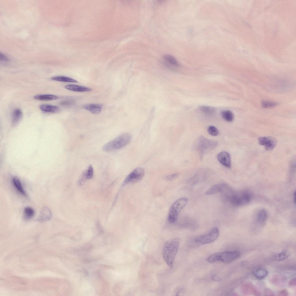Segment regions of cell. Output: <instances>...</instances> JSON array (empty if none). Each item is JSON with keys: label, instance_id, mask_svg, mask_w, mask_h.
Returning a JSON list of instances; mask_svg holds the SVG:
<instances>
[{"label": "cell", "instance_id": "12", "mask_svg": "<svg viewBox=\"0 0 296 296\" xmlns=\"http://www.w3.org/2000/svg\"><path fill=\"white\" fill-rule=\"evenodd\" d=\"M52 217L51 210L47 207L44 206L41 209L36 221L40 222H45L50 220Z\"/></svg>", "mask_w": 296, "mask_h": 296}, {"label": "cell", "instance_id": "31", "mask_svg": "<svg viewBox=\"0 0 296 296\" xmlns=\"http://www.w3.org/2000/svg\"><path fill=\"white\" fill-rule=\"evenodd\" d=\"M74 103V101L73 100H66L61 101L60 103V104L62 106H69L73 105Z\"/></svg>", "mask_w": 296, "mask_h": 296}, {"label": "cell", "instance_id": "8", "mask_svg": "<svg viewBox=\"0 0 296 296\" xmlns=\"http://www.w3.org/2000/svg\"><path fill=\"white\" fill-rule=\"evenodd\" d=\"M144 174L145 171L141 167H137L127 176L123 181L122 185L125 186L136 183L143 178Z\"/></svg>", "mask_w": 296, "mask_h": 296}, {"label": "cell", "instance_id": "11", "mask_svg": "<svg viewBox=\"0 0 296 296\" xmlns=\"http://www.w3.org/2000/svg\"><path fill=\"white\" fill-rule=\"evenodd\" d=\"M217 159L223 165L228 168L231 167V156L228 152L223 151L220 152L217 156Z\"/></svg>", "mask_w": 296, "mask_h": 296}, {"label": "cell", "instance_id": "35", "mask_svg": "<svg viewBox=\"0 0 296 296\" xmlns=\"http://www.w3.org/2000/svg\"><path fill=\"white\" fill-rule=\"evenodd\" d=\"M278 295L281 296H286L288 295V293L286 289H284L280 291L278 293Z\"/></svg>", "mask_w": 296, "mask_h": 296}, {"label": "cell", "instance_id": "24", "mask_svg": "<svg viewBox=\"0 0 296 296\" xmlns=\"http://www.w3.org/2000/svg\"><path fill=\"white\" fill-rule=\"evenodd\" d=\"M34 210L30 207H26L24 209V218L26 220H29L32 218L34 216Z\"/></svg>", "mask_w": 296, "mask_h": 296}, {"label": "cell", "instance_id": "32", "mask_svg": "<svg viewBox=\"0 0 296 296\" xmlns=\"http://www.w3.org/2000/svg\"><path fill=\"white\" fill-rule=\"evenodd\" d=\"M93 174V169L92 166L90 165L87 170L86 177L87 179H89L92 178Z\"/></svg>", "mask_w": 296, "mask_h": 296}, {"label": "cell", "instance_id": "9", "mask_svg": "<svg viewBox=\"0 0 296 296\" xmlns=\"http://www.w3.org/2000/svg\"><path fill=\"white\" fill-rule=\"evenodd\" d=\"M253 221L254 228H262L265 225L268 218V213L264 209H261L255 213Z\"/></svg>", "mask_w": 296, "mask_h": 296}, {"label": "cell", "instance_id": "3", "mask_svg": "<svg viewBox=\"0 0 296 296\" xmlns=\"http://www.w3.org/2000/svg\"><path fill=\"white\" fill-rule=\"evenodd\" d=\"M132 139L131 134L128 133L123 134L106 144L103 149L106 152H110L119 149L129 144Z\"/></svg>", "mask_w": 296, "mask_h": 296}, {"label": "cell", "instance_id": "25", "mask_svg": "<svg viewBox=\"0 0 296 296\" xmlns=\"http://www.w3.org/2000/svg\"><path fill=\"white\" fill-rule=\"evenodd\" d=\"M221 115L223 119L227 122H231L234 119V114L230 111L227 110L223 111L221 112Z\"/></svg>", "mask_w": 296, "mask_h": 296}, {"label": "cell", "instance_id": "16", "mask_svg": "<svg viewBox=\"0 0 296 296\" xmlns=\"http://www.w3.org/2000/svg\"><path fill=\"white\" fill-rule=\"evenodd\" d=\"M64 87L66 89L75 92H84L91 90V89L89 88L73 84L67 85Z\"/></svg>", "mask_w": 296, "mask_h": 296}, {"label": "cell", "instance_id": "2", "mask_svg": "<svg viewBox=\"0 0 296 296\" xmlns=\"http://www.w3.org/2000/svg\"><path fill=\"white\" fill-rule=\"evenodd\" d=\"M251 197V193L248 190L235 192L232 190L225 198L233 206H239L249 203Z\"/></svg>", "mask_w": 296, "mask_h": 296}, {"label": "cell", "instance_id": "1", "mask_svg": "<svg viewBox=\"0 0 296 296\" xmlns=\"http://www.w3.org/2000/svg\"><path fill=\"white\" fill-rule=\"evenodd\" d=\"M180 239L175 238L166 241L162 249L164 259L169 267L172 269L176 255L178 250Z\"/></svg>", "mask_w": 296, "mask_h": 296}, {"label": "cell", "instance_id": "38", "mask_svg": "<svg viewBox=\"0 0 296 296\" xmlns=\"http://www.w3.org/2000/svg\"><path fill=\"white\" fill-rule=\"evenodd\" d=\"M0 59L1 60L5 61H7L8 59L4 56L0 55Z\"/></svg>", "mask_w": 296, "mask_h": 296}, {"label": "cell", "instance_id": "33", "mask_svg": "<svg viewBox=\"0 0 296 296\" xmlns=\"http://www.w3.org/2000/svg\"><path fill=\"white\" fill-rule=\"evenodd\" d=\"M263 294L264 296H274L273 292L269 288H265L263 290Z\"/></svg>", "mask_w": 296, "mask_h": 296}, {"label": "cell", "instance_id": "14", "mask_svg": "<svg viewBox=\"0 0 296 296\" xmlns=\"http://www.w3.org/2000/svg\"><path fill=\"white\" fill-rule=\"evenodd\" d=\"M83 107L84 108L90 112L97 114L101 112L103 106L99 104L92 103L85 105Z\"/></svg>", "mask_w": 296, "mask_h": 296}, {"label": "cell", "instance_id": "26", "mask_svg": "<svg viewBox=\"0 0 296 296\" xmlns=\"http://www.w3.org/2000/svg\"><path fill=\"white\" fill-rule=\"evenodd\" d=\"M199 109L203 113L208 115H213L216 112L215 109L210 106H201L200 107Z\"/></svg>", "mask_w": 296, "mask_h": 296}, {"label": "cell", "instance_id": "36", "mask_svg": "<svg viewBox=\"0 0 296 296\" xmlns=\"http://www.w3.org/2000/svg\"><path fill=\"white\" fill-rule=\"evenodd\" d=\"M211 278L212 280L215 281L220 282L222 280L221 278L215 275H212Z\"/></svg>", "mask_w": 296, "mask_h": 296}, {"label": "cell", "instance_id": "19", "mask_svg": "<svg viewBox=\"0 0 296 296\" xmlns=\"http://www.w3.org/2000/svg\"><path fill=\"white\" fill-rule=\"evenodd\" d=\"M224 184H217L212 186L206 190V194L207 195H210L219 192L221 193Z\"/></svg>", "mask_w": 296, "mask_h": 296}, {"label": "cell", "instance_id": "22", "mask_svg": "<svg viewBox=\"0 0 296 296\" xmlns=\"http://www.w3.org/2000/svg\"><path fill=\"white\" fill-rule=\"evenodd\" d=\"M51 79L53 80L67 82L77 83L76 80L69 77L64 76H55L51 77Z\"/></svg>", "mask_w": 296, "mask_h": 296}, {"label": "cell", "instance_id": "5", "mask_svg": "<svg viewBox=\"0 0 296 296\" xmlns=\"http://www.w3.org/2000/svg\"><path fill=\"white\" fill-rule=\"evenodd\" d=\"M218 144V142L216 140L201 136L198 138L196 141L194 146L200 156H202L207 152L216 147Z\"/></svg>", "mask_w": 296, "mask_h": 296}, {"label": "cell", "instance_id": "13", "mask_svg": "<svg viewBox=\"0 0 296 296\" xmlns=\"http://www.w3.org/2000/svg\"><path fill=\"white\" fill-rule=\"evenodd\" d=\"M163 60L165 65L168 67L171 66H178L179 64L175 58L169 54L164 55L163 57Z\"/></svg>", "mask_w": 296, "mask_h": 296}, {"label": "cell", "instance_id": "17", "mask_svg": "<svg viewBox=\"0 0 296 296\" xmlns=\"http://www.w3.org/2000/svg\"><path fill=\"white\" fill-rule=\"evenodd\" d=\"M23 117V113L19 109H16L13 112L12 123L13 126H16L21 121Z\"/></svg>", "mask_w": 296, "mask_h": 296}, {"label": "cell", "instance_id": "20", "mask_svg": "<svg viewBox=\"0 0 296 296\" xmlns=\"http://www.w3.org/2000/svg\"><path fill=\"white\" fill-rule=\"evenodd\" d=\"M34 98L37 100L41 101H49L57 99L58 97L51 94H39L34 96Z\"/></svg>", "mask_w": 296, "mask_h": 296}, {"label": "cell", "instance_id": "10", "mask_svg": "<svg viewBox=\"0 0 296 296\" xmlns=\"http://www.w3.org/2000/svg\"><path fill=\"white\" fill-rule=\"evenodd\" d=\"M259 144L264 146L267 151L273 149L275 147L277 141L274 137L271 136H263L259 137L258 139Z\"/></svg>", "mask_w": 296, "mask_h": 296}, {"label": "cell", "instance_id": "6", "mask_svg": "<svg viewBox=\"0 0 296 296\" xmlns=\"http://www.w3.org/2000/svg\"><path fill=\"white\" fill-rule=\"evenodd\" d=\"M188 202L186 197H182L175 201L171 205L169 213L168 219L171 223L177 221L178 214L181 210L185 207Z\"/></svg>", "mask_w": 296, "mask_h": 296}, {"label": "cell", "instance_id": "34", "mask_svg": "<svg viewBox=\"0 0 296 296\" xmlns=\"http://www.w3.org/2000/svg\"><path fill=\"white\" fill-rule=\"evenodd\" d=\"M179 175V174L178 173L173 174L166 176L165 178L167 180H171L177 177Z\"/></svg>", "mask_w": 296, "mask_h": 296}, {"label": "cell", "instance_id": "37", "mask_svg": "<svg viewBox=\"0 0 296 296\" xmlns=\"http://www.w3.org/2000/svg\"><path fill=\"white\" fill-rule=\"evenodd\" d=\"M296 280L295 278L291 280L288 282V285L289 286H293L296 285Z\"/></svg>", "mask_w": 296, "mask_h": 296}, {"label": "cell", "instance_id": "7", "mask_svg": "<svg viewBox=\"0 0 296 296\" xmlns=\"http://www.w3.org/2000/svg\"><path fill=\"white\" fill-rule=\"evenodd\" d=\"M219 234V229L214 227L206 234L198 236L194 240L196 243L204 245L212 243L218 238Z\"/></svg>", "mask_w": 296, "mask_h": 296}, {"label": "cell", "instance_id": "29", "mask_svg": "<svg viewBox=\"0 0 296 296\" xmlns=\"http://www.w3.org/2000/svg\"><path fill=\"white\" fill-rule=\"evenodd\" d=\"M207 131L209 134L212 136H216L219 134L218 129L213 126H209L208 128Z\"/></svg>", "mask_w": 296, "mask_h": 296}, {"label": "cell", "instance_id": "30", "mask_svg": "<svg viewBox=\"0 0 296 296\" xmlns=\"http://www.w3.org/2000/svg\"><path fill=\"white\" fill-rule=\"evenodd\" d=\"M87 170L84 171L80 176L78 181V184L79 185H82L84 184L87 179Z\"/></svg>", "mask_w": 296, "mask_h": 296}, {"label": "cell", "instance_id": "21", "mask_svg": "<svg viewBox=\"0 0 296 296\" xmlns=\"http://www.w3.org/2000/svg\"><path fill=\"white\" fill-rule=\"evenodd\" d=\"M267 271L263 269H259L255 270L253 274L254 276L259 279H262L265 278L267 275Z\"/></svg>", "mask_w": 296, "mask_h": 296}, {"label": "cell", "instance_id": "27", "mask_svg": "<svg viewBox=\"0 0 296 296\" xmlns=\"http://www.w3.org/2000/svg\"><path fill=\"white\" fill-rule=\"evenodd\" d=\"M289 256V252L287 251H284L275 254L273 257V258L276 261H281L286 259Z\"/></svg>", "mask_w": 296, "mask_h": 296}, {"label": "cell", "instance_id": "4", "mask_svg": "<svg viewBox=\"0 0 296 296\" xmlns=\"http://www.w3.org/2000/svg\"><path fill=\"white\" fill-rule=\"evenodd\" d=\"M240 255V253L237 251H227L213 254L206 260L210 263L217 261L230 263L238 258Z\"/></svg>", "mask_w": 296, "mask_h": 296}, {"label": "cell", "instance_id": "39", "mask_svg": "<svg viewBox=\"0 0 296 296\" xmlns=\"http://www.w3.org/2000/svg\"><path fill=\"white\" fill-rule=\"evenodd\" d=\"M247 264V262L246 261H242L241 263V265L242 266H244L246 265Z\"/></svg>", "mask_w": 296, "mask_h": 296}, {"label": "cell", "instance_id": "18", "mask_svg": "<svg viewBox=\"0 0 296 296\" xmlns=\"http://www.w3.org/2000/svg\"><path fill=\"white\" fill-rule=\"evenodd\" d=\"M40 108L41 111L48 113H56L60 110L59 108L56 106L47 104L41 105Z\"/></svg>", "mask_w": 296, "mask_h": 296}, {"label": "cell", "instance_id": "15", "mask_svg": "<svg viewBox=\"0 0 296 296\" xmlns=\"http://www.w3.org/2000/svg\"><path fill=\"white\" fill-rule=\"evenodd\" d=\"M12 182L14 186L18 192L22 195L27 197V194L18 178L16 177H13L12 179Z\"/></svg>", "mask_w": 296, "mask_h": 296}, {"label": "cell", "instance_id": "40", "mask_svg": "<svg viewBox=\"0 0 296 296\" xmlns=\"http://www.w3.org/2000/svg\"><path fill=\"white\" fill-rule=\"evenodd\" d=\"M293 201L295 203V204H296V193L295 191L294 193L293 194Z\"/></svg>", "mask_w": 296, "mask_h": 296}, {"label": "cell", "instance_id": "28", "mask_svg": "<svg viewBox=\"0 0 296 296\" xmlns=\"http://www.w3.org/2000/svg\"><path fill=\"white\" fill-rule=\"evenodd\" d=\"M278 105V103H277L269 101H264L262 102V106L264 108L274 107Z\"/></svg>", "mask_w": 296, "mask_h": 296}, {"label": "cell", "instance_id": "23", "mask_svg": "<svg viewBox=\"0 0 296 296\" xmlns=\"http://www.w3.org/2000/svg\"><path fill=\"white\" fill-rule=\"evenodd\" d=\"M243 287V291L245 293H251L255 295H260L259 292L251 285L247 284Z\"/></svg>", "mask_w": 296, "mask_h": 296}]
</instances>
